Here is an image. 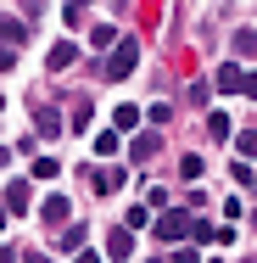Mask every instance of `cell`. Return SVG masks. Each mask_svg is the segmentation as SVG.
Here are the masks:
<instances>
[{
	"label": "cell",
	"instance_id": "1",
	"mask_svg": "<svg viewBox=\"0 0 257 263\" xmlns=\"http://www.w3.org/2000/svg\"><path fill=\"white\" fill-rule=\"evenodd\" d=\"M190 230H196V218H190V213H179V208L156 213V224H151V235H156V241H185Z\"/></svg>",
	"mask_w": 257,
	"mask_h": 263
},
{
	"label": "cell",
	"instance_id": "2",
	"mask_svg": "<svg viewBox=\"0 0 257 263\" xmlns=\"http://www.w3.org/2000/svg\"><path fill=\"white\" fill-rule=\"evenodd\" d=\"M134 67H140V45H134V40H123V45H117V51L101 62V73H106V79H129Z\"/></svg>",
	"mask_w": 257,
	"mask_h": 263
},
{
	"label": "cell",
	"instance_id": "3",
	"mask_svg": "<svg viewBox=\"0 0 257 263\" xmlns=\"http://www.w3.org/2000/svg\"><path fill=\"white\" fill-rule=\"evenodd\" d=\"M218 90H241V96H257V73L235 67V62H224V67H218Z\"/></svg>",
	"mask_w": 257,
	"mask_h": 263
},
{
	"label": "cell",
	"instance_id": "4",
	"mask_svg": "<svg viewBox=\"0 0 257 263\" xmlns=\"http://www.w3.org/2000/svg\"><path fill=\"white\" fill-rule=\"evenodd\" d=\"M28 34H34V23H23V17H11V11H0V45H6V51L28 45Z\"/></svg>",
	"mask_w": 257,
	"mask_h": 263
},
{
	"label": "cell",
	"instance_id": "5",
	"mask_svg": "<svg viewBox=\"0 0 257 263\" xmlns=\"http://www.w3.org/2000/svg\"><path fill=\"white\" fill-rule=\"evenodd\" d=\"M129 252H134V235H129V230H112V235H106V258H112V263H123Z\"/></svg>",
	"mask_w": 257,
	"mask_h": 263
},
{
	"label": "cell",
	"instance_id": "6",
	"mask_svg": "<svg viewBox=\"0 0 257 263\" xmlns=\"http://www.w3.org/2000/svg\"><path fill=\"white\" fill-rule=\"evenodd\" d=\"M0 202H6V213H28V179H11Z\"/></svg>",
	"mask_w": 257,
	"mask_h": 263
},
{
	"label": "cell",
	"instance_id": "7",
	"mask_svg": "<svg viewBox=\"0 0 257 263\" xmlns=\"http://www.w3.org/2000/svg\"><path fill=\"white\" fill-rule=\"evenodd\" d=\"M56 247H62V252H73V258H78V252H84V224H78V218H73V224H67V230H62V235H56Z\"/></svg>",
	"mask_w": 257,
	"mask_h": 263
},
{
	"label": "cell",
	"instance_id": "8",
	"mask_svg": "<svg viewBox=\"0 0 257 263\" xmlns=\"http://www.w3.org/2000/svg\"><path fill=\"white\" fill-rule=\"evenodd\" d=\"M34 129H39V135H62V112H56V106H39V112H34Z\"/></svg>",
	"mask_w": 257,
	"mask_h": 263
},
{
	"label": "cell",
	"instance_id": "9",
	"mask_svg": "<svg viewBox=\"0 0 257 263\" xmlns=\"http://www.w3.org/2000/svg\"><path fill=\"white\" fill-rule=\"evenodd\" d=\"M73 62H78V45H73V40L51 45V67H56V73H62V67H73Z\"/></svg>",
	"mask_w": 257,
	"mask_h": 263
},
{
	"label": "cell",
	"instance_id": "10",
	"mask_svg": "<svg viewBox=\"0 0 257 263\" xmlns=\"http://www.w3.org/2000/svg\"><path fill=\"white\" fill-rule=\"evenodd\" d=\"M134 123H140V112H134V106H112V129H117V135H129Z\"/></svg>",
	"mask_w": 257,
	"mask_h": 263
},
{
	"label": "cell",
	"instance_id": "11",
	"mask_svg": "<svg viewBox=\"0 0 257 263\" xmlns=\"http://www.w3.org/2000/svg\"><path fill=\"white\" fill-rule=\"evenodd\" d=\"M129 152H134V157L146 162V157L156 152V129H146V135H134V146H129Z\"/></svg>",
	"mask_w": 257,
	"mask_h": 263
},
{
	"label": "cell",
	"instance_id": "12",
	"mask_svg": "<svg viewBox=\"0 0 257 263\" xmlns=\"http://www.w3.org/2000/svg\"><path fill=\"white\" fill-rule=\"evenodd\" d=\"M202 152H185V157H179V174H185V179H202Z\"/></svg>",
	"mask_w": 257,
	"mask_h": 263
},
{
	"label": "cell",
	"instance_id": "13",
	"mask_svg": "<svg viewBox=\"0 0 257 263\" xmlns=\"http://www.w3.org/2000/svg\"><path fill=\"white\" fill-rule=\"evenodd\" d=\"M207 135H212V140H229V118H224V112H207Z\"/></svg>",
	"mask_w": 257,
	"mask_h": 263
},
{
	"label": "cell",
	"instance_id": "14",
	"mask_svg": "<svg viewBox=\"0 0 257 263\" xmlns=\"http://www.w3.org/2000/svg\"><path fill=\"white\" fill-rule=\"evenodd\" d=\"M45 218L62 224V218H67V196H45Z\"/></svg>",
	"mask_w": 257,
	"mask_h": 263
},
{
	"label": "cell",
	"instance_id": "15",
	"mask_svg": "<svg viewBox=\"0 0 257 263\" xmlns=\"http://www.w3.org/2000/svg\"><path fill=\"white\" fill-rule=\"evenodd\" d=\"M56 168H62L56 157H34V179H56Z\"/></svg>",
	"mask_w": 257,
	"mask_h": 263
},
{
	"label": "cell",
	"instance_id": "16",
	"mask_svg": "<svg viewBox=\"0 0 257 263\" xmlns=\"http://www.w3.org/2000/svg\"><path fill=\"white\" fill-rule=\"evenodd\" d=\"M67 123H73V135H84V129H90V106L78 101V106H73V118H67Z\"/></svg>",
	"mask_w": 257,
	"mask_h": 263
},
{
	"label": "cell",
	"instance_id": "17",
	"mask_svg": "<svg viewBox=\"0 0 257 263\" xmlns=\"http://www.w3.org/2000/svg\"><path fill=\"white\" fill-rule=\"evenodd\" d=\"M95 152H101V157H112V152H117V129H106V135H95Z\"/></svg>",
	"mask_w": 257,
	"mask_h": 263
},
{
	"label": "cell",
	"instance_id": "18",
	"mask_svg": "<svg viewBox=\"0 0 257 263\" xmlns=\"http://www.w3.org/2000/svg\"><path fill=\"white\" fill-rule=\"evenodd\" d=\"M235 146H241V152H252V157H257V129H241V135H235Z\"/></svg>",
	"mask_w": 257,
	"mask_h": 263
},
{
	"label": "cell",
	"instance_id": "19",
	"mask_svg": "<svg viewBox=\"0 0 257 263\" xmlns=\"http://www.w3.org/2000/svg\"><path fill=\"white\" fill-rule=\"evenodd\" d=\"M11 67H17V51H6V45H0V73H11Z\"/></svg>",
	"mask_w": 257,
	"mask_h": 263
},
{
	"label": "cell",
	"instance_id": "20",
	"mask_svg": "<svg viewBox=\"0 0 257 263\" xmlns=\"http://www.w3.org/2000/svg\"><path fill=\"white\" fill-rule=\"evenodd\" d=\"M168 263H196V252H190V247H185V252H173V258Z\"/></svg>",
	"mask_w": 257,
	"mask_h": 263
},
{
	"label": "cell",
	"instance_id": "21",
	"mask_svg": "<svg viewBox=\"0 0 257 263\" xmlns=\"http://www.w3.org/2000/svg\"><path fill=\"white\" fill-rule=\"evenodd\" d=\"M73 263H101V258H95V252H78V258H73Z\"/></svg>",
	"mask_w": 257,
	"mask_h": 263
},
{
	"label": "cell",
	"instance_id": "22",
	"mask_svg": "<svg viewBox=\"0 0 257 263\" xmlns=\"http://www.w3.org/2000/svg\"><path fill=\"white\" fill-rule=\"evenodd\" d=\"M28 263H51V258H45V252H28Z\"/></svg>",
	"mask_w": 257,
	"mask_h": 263
},
{
	"label": "cell",
	"instance_id": "23",
	"mask_svg": "<svg viewBox=\"0 0 257 263\" xmlns=\"http://www.w3.org/2000/svg\"><path fill=\"white\" fill-rule=\"evenodd\" d=\"M6 218H11V213H6V202H0V230H6Z\"/></svg>",
	"mask_w": 257,
	"mask_h": 263
},
{
	"label": "cell",
	"instance_id": "24",
	"mask_svg": "<svg viewBox=\"0 0 257 263\" xmlns=\"http://www.w3.org/2000/svg\"><path fill=\"white\" fill-rule=\"evenodd\" d=\"M6 162H11V152H6V146H0V168H6Z\"/></svg>",
	"mask_w": 257,
	"mask_h": 263
},
{
	"label": "cell",
	"instance_id": "25",
	"mask_svg": "<svg viewBox=\"0 0 257 263\" xmlns=\"http://www.w3.org/2000/svg\"><path fill=\"white\" fill-rule=\"evenodd\" d=\"M0 112H6V101H0Z\"/></svg>",
	"mask_w": 257,
	"mask_h": 263
},
{
	"label": "cell",
	"instance_id": "26",
	"mask_svg": "<svg viewBox=\"0 0 257 263\" xmlns=\"http://www.w3.org/2000/svg\"><path fill=\"white\" fill-rule=\"evenodd\" d=\"M0 258H6V252H0Z\"/></svg>",
	"mask_w": 257,
	"mask_h": 263
}]
</instances>
